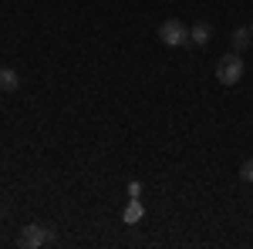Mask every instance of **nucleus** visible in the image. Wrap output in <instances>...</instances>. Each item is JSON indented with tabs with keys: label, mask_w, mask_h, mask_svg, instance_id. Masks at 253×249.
Returning a JSON list of instances; mask_svg holds the SVG:
<instances>
[{
	"label": "nucleus",
	"mask_w": 253,
	"mask_h": 249,
	"mask_svg": "<svg viewBox=\"0 0 253 249\" xmlns=\"http://www.w3.org/2000/svg\"><path fill=\"white\" fill-rule=\"evenodd\" d=\"M138 219H142V202L132 199V202H128V209H125V222L132 226V222H138Z\"/></svg>",
	"instance_id": "obj_7"
},
{
	"label": "nucleus",
	"mask_w": 253,
	"mask_h": 249,
	"mask_svg": "<svg viewBox=\"0 0 253 249\" xmlns=\"http://www.w3.org/2000/svg\"><path fill=\"white\" fill-rule=\"evenodd\" d=\"M189 40H193L196 47H206V44L213 40V27H210L206 20H199V24H196L193 31H189Z\"/></svg>",
	"instance_id": "obj_4"
},
{
	"label": "nucleus",
	"mask_w": 253,
	"mask_h": 249,
	"mask_svg": "<svg viewBox=\"0 0 253 249\" xmlns=\"http://www.w3.org/2000/svg\"><path fill=\"white\" fill-rule=\"evenodd\" d=\"M20 88V77H17V71H10V68H0V91H17Z\"/></svg>",
	"instance_id": "obj_5"
},
{
	"label": "nucleus",
	"mask_w": 253,
	"mask_h": 249,
	"mask_svg": "<svg viewBox=\"0 0 253 249\" xmlns=\"http://www.w3.org/2000/svg\"><path fill=\"white\" fill-rule=\"evenodd\" d=\"M240 178H243V182H253V158H247V162L240 165Z\"/></svg>",
	"instance_id": "obj_8"
},
{
	"label": "nucleus",
	"mask_w": 253,
	"mask_h": 249,
	"mask_svg": "<svg viewBox=\"0 0 253 249\" xmlns=\"http://www.w3.org/2000/svg\"><path fill=\"white\" fill-rule=\"evenodd\" d=\"M243 71H247V64H243V58H240V51H233V54H223V58L216 61V81L219 84H240V77H243Z\"/></svg>",
	"instance_id": "obj_1"
},
{
	"label": "nucleus",
	"mask_w": 253,
	"mask_h": 249,
	"mask_svg": "<svg viewBox=\"0 0 253 249\" xmlns=\"http://www.w3.org/2000/svg\"><path fill=\"white\" fill-rule=\"evenodd\" d=\"M230 40H233V51H247V47L253 44V31L250 27H236Z\"/></svg>",
	"instance_id": "obj_6"
},
{
	"label": "nucleus",
	"mask_w": 253,
	"mask_h": 249,
	"mask_svg": "<svg viewBox=\"0 0 253 249\" xmlns=\"http://www.w3.org/2000/svg\"><path fill=\"white\" fill-rule=\"evenodd\" d=\"M17 243L24 249H38V246H44V243H58V236L47 232L44 226H38V222H31V226H24V232H20Z\"/></svg>",
	"instance_id": "obj_3"
},
{
	"label": "nucleus",
	"mask_w": 253,
	"mask_h": 249,
	"mask_svg": "<svg viewBox=\"0 0 253 249\" xmlns=\"http://www.w3.org/2000/svg\"><path fill=\"white\" fill-rule=\"evenodd\" d=\"M159 40L166 44V47H182V44H189V31H186V24L182 20H162V27H159Z\"/></svg>",
	"instance_id": "obj_2"
}]
</instances>
